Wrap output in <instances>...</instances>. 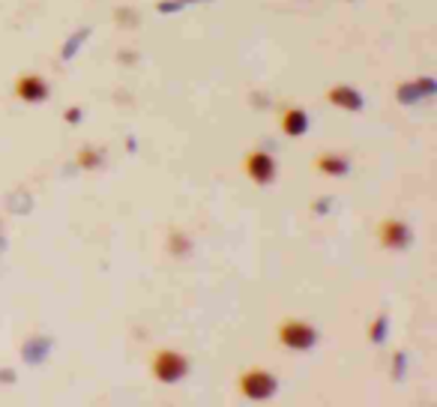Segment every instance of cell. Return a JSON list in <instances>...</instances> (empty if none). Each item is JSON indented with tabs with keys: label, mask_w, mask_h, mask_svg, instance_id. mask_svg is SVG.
<instances>
[{
	"label": "cell",
	"mask_w": 437,
	"mask_h": 407,
	"mask_svg": "<svg viewBox=\"0 0 437 407\" xmlns=\"http://www.w3.org/2000/svg\"><path fill=\"white\" fill-rule=\"evenodd\" d=\"M75 162L81 168H96V165H102V153H96V150H90V147H84L75 156Z\"/></svg>",
	"instance_id": "10"
},
{
	"label": "cell",
	"mask_w": 437,
	"mask_h": 407,
	"mask_svg": "<svg viewBox=\"0 0 437 407\" xmlns=\"http://www.w3.org/2000/svg\"><path fill=\"white\" fill-rule=\"evenodd\" d=\"M243 171L254 186H270L276 180V159L263 150H249L243 159Z\"/></svg>",
	"instance_id": "5"
},
{
	"label": "cell",
	"mask_w": 437,
	"mask_h": 407,
	"mask_svg": "<svg viewBox=\"0 0 437 407\" xmlns=\"http://www.w3.org/2000/svg\"><path fill=\"white\" fill-rule=\"evenodd\" d=\"M236 392H240L243 399H249V401H270L272 395L279 392V381L267 372V368L252 366L236 377Z\"/></svg>",
	"instance_id": "2"
},
{
	"label": "cell",
	"mask_w": 437,
	"mask_h": 407,
	"mask_svg": "<svg viewBox=\"0 0 437 407\" xmlns=\"http://www.w3.org/2000/svg\"><path fill=\"white\" fill-rule=\"evenodd\" d=\"M411 228H407V222L402 219H380L378 225V243L384 249H393V252H402L407 243H411Z\"/></svg>",
	"instance_id": "6"
},
{
	"label": "cell",
	"mask_w": 437,
	"mask_h": 407,
	"mask_svg": "<svg viewBox=\"0 0 437 407\" xmlns=\"http://www.w3.org/2000/svg\"><path fill=\"white\" fill-rule=\"evenodd\" d=\"M12 96L24 105H39L51 96V84L45 81L39 72H21L12 81Z\"/></svg>",
	"instance_id": "4"
},
{
	"label": "cell",
	"mask_w": 437,
	"mask_h": 407,
	"mask_svg": "<svg viewBox=\"0 0 437 407\" xmlns=\"http://www.w3.org/2000/svg\"><path fill=\"white\" fill-rule=\"evenodd\" d=\"M326 102L333 108H342V111H362V105H366L360 90H353L348 84H335L326 90Z\"/></svg>",
	"instance_id": "7"
},
{
	"label": "cell",
	"mask_w": 437,
	"mask_h": 407,
	"mask_svg": "<svg viewBox=\"0 0 437 407\" xmlns=\"http://www.w3.org/2000/svg\"><path fill=\"white\" fill-rule=\"evenodd\" d=\"M276 339L288 350H312L317 345V330L303 318H281L276 327Z\"/></svg>",
	"instance_id": "3"
},
{
	"label": "cell",
	"mask_w": 437,
	"mask_h": 407,
	"mask_svg": "<svg viewBox=\"0 0 437 407\" xmlns=\"http://www.w3.org/2000/svg\"><path fill=\"white\" fill-rule=\"evenodd\" d=\"M312 168L317 171V174H324V177H344L351 165H348V159H344L342 153L326 150V153H321V156L312 162Z\"/></svg>",
	"instance_id": "9"
},
{
	"label": "cell",
	"mask_w": 437,
	"mask_h": 407,
	"mask_svg": "<svg viewBox=\"0 0 437 407\" xmlns=\"http://www.w3.org/2000/svg\"><path fill=\"white\" fill-rule=\"evenodd\" d=\"M150 375L156 377L159 384H180L189 375V357L180 354L174 348H159L153 350L150 357Z\"/></svg>",
	"instance_id": "1"
},
{
	"label": "cell",
	"mask_w": 437,
	"mask_h": 407,
	"mask_svg": "<svg viewBox=\"0 0 437 407\" xmlns=\"http://www.w3.org/2000/svg\"><path fill=\"white\" fill-rule=\"evenodd\" d=\"M279 129L285 132L288 138H299V135L308 132V114L303 111V108H297V105L281 108V114H279Z\"/></svg>",
	"instance_id": "8"
}]
</instances>
